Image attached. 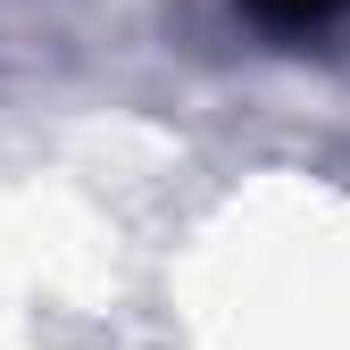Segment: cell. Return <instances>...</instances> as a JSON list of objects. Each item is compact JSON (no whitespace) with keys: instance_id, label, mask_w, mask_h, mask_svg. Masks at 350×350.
<instances>
[{"instance_id":"1","label":"cell","mask_w":350,"mask_h":350,"mask_svg":"<svg viewBox=\"0 0 350 350\" xmlns=\"http://www.w3.org/2000/svg\"><path fill=\"white\" fill-rule=\"evenodd\" d=\"M242 9H250L258 25H275V33H317L325 17L350 9V0H242Z\"/></svg>"}]
</instances>
